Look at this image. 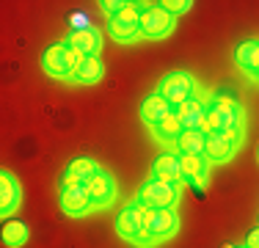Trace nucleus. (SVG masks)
<instances>
[{"label": "nucleus", "instance_id": "f257e3e1", "mask_svg": "<svg viewBox=\"0 0 259 248\" xmlns=\"http://www.w3.org/2000/svg\"><path fill=\"white\" fill-rule=\"evenodd\" d=\"M146 213H149V207L133 201L130 207H124L119 213V218H116V232H119L124 240H133V243H141V245L155 243L152 234L146 232Z\"/></svg>", "mask_w": 259, "mask_h": 248}, {"label": "nucleus", "instance_id": "f03ea898", "mask_svg": "<svg viewBox=\"0 0 259 248\" xmlns=\"http://www.w3.org/2000/svg\"><path fill=\"white\" fill-rule=\"evenodd\" d=\"M135 201L149 210H168L180 201V182H165V179L152 177L141 185Z\"/></svg>", "mask_w": 259, "mask_h": 248}, {"label": "nucleus", "instance_id": "7ed1b4c3", "mask_svg": "<svg viewBox=\"0 0 259 248\" xmlns=\"http://www.w3.org/2000/svg\"><path fill=\"white\" fill-rule=\"evenodd\" d=\"M240 130V105L229 97H215L207 108L204 133H234Z\"/></svg>", "mask_w": 259, "mask_h": 248}, {"label": "nucleus", "instance_id": "20e7f679", "mask_svg": "<svg viewBox=\"0 0 259 248\" xmlns=\"http://www.w3.org/2000/svg\"><path fill=\"white\" fill-rule=\"evenodd\" d=\"M157 94L163 99H168L171 108L177 110L182 102H188V99L193 97V77L185 74V72H168L163 80H160Z\"/></svg>", "mask_w": 259, "mask_h": 248}, {"label": "nucleus", "instance_id": "39448f33", "mask_svg": "<svg viewBox=\"0 0 259 248\" xmlns=\"http://www.w3.org/2000/svg\"><path fill=\"white\" fill-rule=\"evenodd\" d=\"M171 28H174V14H168L160 3L146 6V9L141 11V36H146V39H160V36L171 33Z\"/></svg>", "mask_w": 259, "mask_h": 248}, {"label": "nucleus", "instance_id": "423d86ee", "mask_svg": "<svg viewBox=\"0 0 259 248\" xmlns=\"http://www.w3.org/2000/svg\"><path fill=\"white\" fill-rule=\"evenodd\" d=\"M108 33L116 42H133L135 36H141V9H135V3H130L124 11L110 17Z\"/></svg>", "mask_w": 259, "mask_h": 248}, {"label": "nucleus", "instance_id": "0eeeda50", "mask_svg": "<svg viewBox=\"0 0 259 248\" xmlns=\"http://www.w3.org/2000/svg\"><path fill=\"white\" fill-rule=\"evenodd\" d=\"M180 226V215L174 207L168 210H149L146 213V232L152 234V240H165L177 232Z\"/></svg>", "mask_w": 259, "mask_h": 248}, {"label": "nucleus", "instance_id": "6e6552de", "mask_svg": "<svg viewBox=\"0 0 259 248\" xmlns=\"http://www.w3.org/2000/svg\"><path fill=\"white\" fill-rule=\"evenodd\" d=\"M61 207L69 215H83L94 207V201H91L85 185H72V188H61Z\"/></svg>", "mask_w": 259, "mask_h": 248}, {"label": "nucleus", "instance_id": "1a4fd4ad", "mask_svg": "<svg viewBox=\"0 0 259 248\" xmlns=\"http://www.w3.org/2000/svg\"><path fill=\"white\" fill-rule=\"evenodd\" d=\"M85 190H89L94 207H97V204H110V201H113V196H116V182H113V177H110L108 171L100 169L94 177L89 179V182H85Z\"/></svg>", "mask_w": 259, "mask_h": 248}, {"label": "nucleus", "instance_id": "9d476101", "mask_svg": "<svg viewBox=\"0 0 259 248\" xmlns=\"http://www.w3.org/2000/svg\"><path fill=\"white\" fill-rule=\"evenodd\" d=\"M177 116L182 119V127L185 130H204L207 127V108L201 99L190 97L188 102H182L177 108Z\"/></svg>", "mask_w": 259, "mask_h": 248}, {"label": "nucleus", "instance_id": "9b49d317", "mask_svg": "<svg viewBox=\"0 0 259 248\" xmlns=\"http://www.w3.org/2000/svg\"><path fill=\"white\" fill-rule=\"evenodd\" d=\"M41 66H45V72H50L53 77H72L69 64H66V42L47 47L45 53H41Z\"/></svg>", "mask_w": 259, "mask_h": 248}, {"label": "nucleus", "instance_id": "f8f14e48", "mask_svg": "<svg viewBox=\"0 0 259 248\" xmlns=\"http://www.w3.org/2000/svg\"><path fill=\"white\" fill-rule=\"evenodd\" d=\"M174 113V108H171V102L168 99H163L160 94H149L141 102V119H144L149 127H157L160 121L165 119V116H171Z\"/></svg>", "mask_w": 259, "mask_h": 248}, {"label": "nucleus", "instance_id": "ddd939ff", "mask_svg": "<svg viewBox=\"0 0 259 248\" xmlns=\"http://www.w3.org/2000/svg\"><path fill=\"white\" fill-rule=\"evenodd\" d=\"M234 61L251 77H259V39H245L234 47Z\"/></svg>", "mask_w": 259, "mask_h": 248}, {"label": "nucleus", "instance_id": "4468645a", "mask_svg": "<svg viewBox=\"0 0 259 248\" xmlns=\"http://www.w3.org/2000/svg\"><path fill=\"white\" fill-rule=\"evenodd\" d=\"M20 198H22V190H20L17 177L11 171H3L0 174V213L9 215L20 204Z\"/></svg>", "mask_w": 259, "mask_h": 248}, {"label": "nucleus", "instance_id": "2eb2a0df", "mask_svg": "<svg viewBox=\"0 0 259 248\" xmlns=\"http://www.w3.org/2000/svg\"><path fill=\"white\" fill-rule=\"evenodd\" d=\"M66 45L75 47L77 53H83V55H97L100 53V45H102V36H100V30H94V28H80V30H72L69 33Z\"/></svg>", "mask_w": 259, "mask_h": 248}, {"label": "nucleus", "instance_id": "dca6fc26", "mask_svg": "<svg viewBox=\"0 0 259 248\" xmlns=\"http://www.w3.org/2000/svg\"><path fill=\"white\" fill-rule=\"evenodd\" d=\"M234 149H237V144L226 133H207V149H204L207 160H215V163L229 160L234 154Z\"/></svg>", "mask_w": 259, "mask_h": 248}, {"label": "nucleus", "instance_id": "f3484780", "mask_svg": "<svg viewBox=\"0 0 259 248\" xmlns=\"http://www.w3.org/2000/svg\"><path fill=\"white\" fill-rule=\"evenodd\" d=\"M152 174H155L157 179H165V182H182V166H180V154H160L155 160V166H152Z\"/></svg>", "mask_w": 259, "mask_h": 248}, {"label": "nucleus", "instance_id": "a211bd4d", "mask_svg": "<svg viewBox=\"0 0 259 248\" xmlns=\"http://www.w3.org/2000/svg\"><path fill=\"white\" fill-rule=\"evenodd\" d=\"M180 166H182V177L193 179V182H204L207 171H209V160L207 154H180Z\"/></svg>", "mask_w": 259, "mask_h": 248}, {"label": "nucleus", "instance_id": "6ab92c4d", "mask_svg": "<svg viewBox=\"0 0 259 248\" xmlns=\"http://www.w3.org/2000/svg\"><path fill=\"white\" fill-rule=\"evenodd\" d=\"M180 154H204L207 149V133L204 130H182V135L177 138Z\"/></svg>", "mask_w": 259, "mask_h": 248}, {"label": "nucleus", "instance_id": "aec40b11", "mask_svg": "<svg viewBox=\"0 0 259 248\" xmlns=\"http://www.w3.org/2000/svg\"><path fill=\"white\" fill-rule=\"evenodd\" d=\"M102 72H105V66L100 61V55H85L80 69L75 72V80L77 83H97L102 77Z\"/></svg>", "mask_w": 259, "mask_h": 248}, {"label": "nucleus", "instance_id": "412c9836", "mask_svg": "<svg viewBox=\"0 0 259 248\" xmlns=\"http://www.w3.org/2000/svg\"><path fill=\"white\" fill-rule=\"evenodd\" d=\"M3 243L11 245V248H20L28 243V226L22 221H6L3 223Z\"/></svg>", "mask_w": 259, "mask_h": 248}, {"label": "nucleus", "instance_id": "4be33fe9", "mask_svg": "<svg viewBox=\"0 0 259 248\" xmlns=\"http://www.w3.org/2000/svg\"><path fill=\"white\" fill-rule=\"evenodd\" d=\"M152 130H155V135H157L160 141H177V138L182 135L185 127H182V119L177 116V110H174V113L165 116V119L160 121L157 127H152Z\"/></svg>", "mask_w": 259, "mask_h": 248}, {"label": "nucleus", "instance_id": "5701e85b", "mask_svg": "<svg viewBox=\"0 0 259 248\" xmlns=\"http://www.w3.org/2000/svg\"><path fill=\"white\" fill-rule=\"evenodd\" d=\"M97 171H100V169H97V163H94L91 157H75V160L69 163V169H66V174H69V177H75L77 182H83V185L89 182V179L94 177Z\"/></svg>", "mask_w": 259, "mask_h": 248}, {"label": "nucleus", "instance_id": "b1692460", "mask_svg": "<svg viewBox=\"0 0 259 248\" xmlns=\"http://www.w3.org/2000/svg\"><path fill=\"white\" fill-rule=\"evenodd\" d=\"M160 6H163V9L168 11V14H174V17H177V14H185V11H188L190 6H193V0H163Z\"/></svg>", "mask_w": 259, "mask_h": 248}, {"label": "nucleus", "instance_id": "393cba45", "mask_svg": "<svg viewBox=\"0 0 259 248\" xmlns=\"http://www.w3.org/2000/svg\"><path fill=\"white\" fill-rule=\"evenodd\" d=\"M83 58H85L83 53H77L75 47H69V45H66V64H69V74H72V77H75V72L80 69V64H83Z\"/></svg>", "mask_w": 259, "mask_h": 248}, {"label": "nucleus", "instance_id": "a878e982", "mask_svg": "<svg viewBox=\"0 0 259 248\" xmlns=\"http://www.w3.org/2000/svg\"><path fill=\"white\" fill-rule=\"evenodd\" d=\"M100 6H102L105 11H108L110 17H116V14H119V11H124L130 3H127V0H105V3H100Z\"/></svg>", "mask_w": 259, "mask_h": 248}, {"label": "nucleus", "instance_id": "bb28decb", "mask_svg": "<svg viewBox=\"0 0 259 248\" xmlns=\"http://www.w3.org/2000/svg\"><path fill=\"white\" fill-rule=\"evenodd\" d=\"M245 245H248V248H259V226L248 232V237H245Z\"/></svg>", "mask_w": 259, "mask_h": 248}, {"label": "nucleus", "instance_id": "cd10ccee", "mask_svg": "<svg viewBox=\"0 0 259 248\" xmlns=\"http://www.w3.org/2000/svg\"><path fill=\"white\" fill-rule=\"evenodd\" d=\"M85 22H89V20H85V14H83V17H80V14L75 17V25H85Z\"/></svg>", "mask_w": 259, "mask_h": 248}, {"label": "nucleus", "instance_id": "c85d7f7f", "mask_svg": "<svg viewBox=\"0 0 259 248\" xmlns=\"http://www.w3.org/2000/svg\"><path fill=\"white\" fill-rule=\"evenodd\" d=\"M224 248H234V245H232V243H226V245H224Z\"/></svg>", "mask_w": 259, "mask_h": 248}, {"label": "nucleus", "instance_id": "c756f323", "mask_svg": "<svg viewBox=\"0 0 259 248\" xmlns=\"http://www.w3.org/2000/svg\"><path fill=\"white\" fill-rule=\"evenodd\" d=\"M234 248H248V245H234Z\"/></svg>", "mask_w": 259, "mask_h": 248}, {"label": "nucleus", "instance_id": "7c9ffc66", "mask_svg": "<svg viewBox=\"0 0 259 248\" xmlns=\"http://www.w3.org/2000/svg\"><path fill=\"white\" fill-rule=\"evenodd\" d=\"M256 157H259V149H256Z\"/></svg>", "mask_w": 259, "mask_h": 248}]
</instances>
